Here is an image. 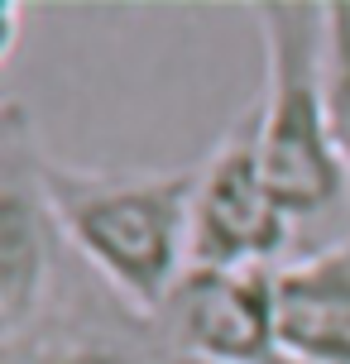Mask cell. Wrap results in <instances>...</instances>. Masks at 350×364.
<instances>
[{"label": "cell", "mask_w": 350, "mask_h": 364, "mask_svg": "<svg viewBox=\"0 0 350 364\" xmlns=\"http://www.w3.org/2000/svg\"><path fill=\"white\" fill-rule=\"evenodd\" d=\"M10 364H149L139 350L129 346H115V341H96V336H58V341H43L24 355V360H10Z\"/></svg>", "instance_id": "8"}, {"label": "cell", "mask_w": 350, "mask_h": 364, "mask_svg": "<svg viewBox=\"0 0 350 364\" xmlns=\"http://www.w3.org/2000/svg\"><path fill=\"white\" fill-rule=\"evenodd\" d=\"M293 216L259 168V120L240 115L197 168L187 269H269L283 255Z\"/></svg>", "instance_id": "3"}, {"label": "cell", "mask_w": 350, "mask_h": 364, "mask_svg": "<svg viewBox=\"0 0 350 364\" xmlns=\"http://www.w3.org/2000/svg\"><path fill=\"white\" fill-rule=\"evenodd\" d=\"M154 321L168 360L293 364L278 346V273L269 269H187Z\"/></svg>", "instance_id": "4"}, {"label": "cell", "mask_w": 350, "mask_h": 364, "mask_svg": "<svg viewBox=\"0 0 350 364\" xmlns=\"http://www.w3.org/2000/svg\"><path fill=\"white\" fill-rule=\"evenodd\" d=\"M0 24H5L0 63H10V58H15V43H19V0H5V5H0Z\"/></svg>", "instance_id": "9"}, {"label": "cell", "mask_w": 350, "mask_h": 364, "mask_svg": "<svg viewBox=\"0 0 350 364\" xmlns=\"http://www.w3.org/2000/svg\"><path fill=\"white\" fill-rule=\"evenodd\" d=\"M322 15H327V58H322L327 125H332L336 159L350 178V0L322 5Z\"/></svg>", "instance_id": "7"}, {"label": "cell", "mask_w": 350, "mask_h": 364, "mask_svg": "<svg viewBox=\"0 0 350 364\" xmlns=\"http://www.w3.org/2000/svg\"><path fill=\"white\" fill-rule=\"evenodd\" d=\"M255 15L264 34V101L255 106L264 182L293 220L332 211L350 178L336 159L322 91L327 15L302 0H269Z\"/></svg>", "instance_id": "2"}, {"label": "cell", "mask_w": 350, "mask_h": 364, "mask_svg": "<svg viewBox=\"0 0 350 364\" xmlns=\"http://www.w3.org/2000/svg\"><path fill=\"white\" fill-rule=\"evenodd\" d=\"M278 346L293 364H350V240L278 269Z\"/></svg>", "instance_id": "6"}, {"label": "cell", "mask_w": 350, "mask_h": 364, "mask_svg": "<svg viewBox=\"0 0 350 364\" xmlns=\"http://www.w3.org/2000/svg\"><path fill=\"white\" fill-rule=\"evenodd\" d=\"M38 182L53 206L58 235L77 245V255L129 311L154 321L187 273L197 168H68L38 149Z\"/></svg>", "instance_id": "1"}, {"label": "cell", "mask_w": 350, "mask_h": 364, "mask_svg": "<svg viewBox=\"0 0 350 364\" xmlns=\"http://www.w3.org/2000/svg\"><path fill=\"white\" fill-rule=\"evenodd\" d=\"M168 364H197V360H168Z\"/></svg>", "instance_id": "10"}, {"label": "cell", "mask_w": 350, "mask_h": 364, "mask_svg": "<svg viewBox=\"0 0 350 364\" xmlns=\"http://www.w3.org/2000/svg\"><path fill=\"white\" fill-rule=\"evenodd\" d=\"M53 206L38 182V144L19 101L0 115V321L5 350H19L34 326L53 273Z\"/></svg>", "instance_id": "5"}]
</instances>
